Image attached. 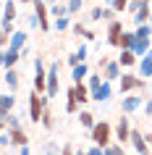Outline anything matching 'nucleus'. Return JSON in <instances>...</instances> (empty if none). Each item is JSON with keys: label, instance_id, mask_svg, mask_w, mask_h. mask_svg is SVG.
I'll list each match as a JSON object with an SVG mask.
<instances>
[{"label": "nucleus", "instance_id": "21", "mask_svg": "<svg viewBox=\"0 0 152 155\" xmlns=\"http://www.w3.org/2000/svg\"><path fill=\"white\" fill-rule=\"evenodd\" d=\"M118 61H121V66H123V68H131V66H139V55H136L134 50H121Z\"/></svg>", "mask_w": 152, "mask_h": 155}, {"label": "nucleus", "instance_id": "30", "mask_svg": "<svg viewBox=\"0 0 152 155\" xmlns=\"http://www.w3.org/2000/svg\"><path fill=\"white\" fill-rule=\"evenodd\" d=\"M71 18L68 16H58L55 21H53V29H55V32H66V29H71Z\"/></svg>", "mask_w": 152, "mask_h": 155}, {"label": "nucleus", "instance_id": "42", "mask_svg": "<svg viewBox=\"0 0 152 155\" xmlns=\"http://www.w3.org/2000/svg\"><path fill=\"white\" fill-rule=\"evenodd\" d=\"M142 110H144V116H150V118H152V97H150V100H144Z\"/></svg>", "mask_w": 152, "mask_h": 155}, {"label": "nucleus", "instance_id": "11", "mask_svg": "<svg viewBox=\"0 0 152 155\" xmlns=\"http://www.w3.org/2000/svg\"><path fill=\"white\" fill-rule=\"evenodd\" d=\"M79 110H81V103L76 100V87H68L66 90V113L68 116H79Z\"/></svg>", "mask_w": 152, "mask_h": 155}, {"label": "nucleus", "instance_id": "35", "mask_svg": "<svg viewBox=\"0 0 152 155\" xmlns=\"http://www.w3.org/2000/svg\"><path fill=\"white\" fill-rule=\"evenodd\" d=\"M128 3H131V0H113V8H115V13H123V11L128 8Z\"/></svg>", "mask_w": 152, "mask_h": 155}, {"label": "nucleus", "instance_id": "28", "mask_svg": "<svg viewBox=\"0 0 152 155\" xmlns=\"http://www.w3.org/2000/svg\"><path fill=\"white\" fill-rule=\"evenodd\" d=\"M50 13H53V16H71V13H68V3H63V0H58L55 5H50Z\"/></svg>", "mask_w": 152, "mask_h": 155}, {"label": "nucleus", "instance_id": "8", "mask_svg": "<svg viewBox=\"0 0 152 155\" xmlns=\"http://www.w3.org/2000/svg\"><path fill=\"white\" fill-rule=\"evenodd\" d=\"M92 100H95V103H100V105H102V103H110V100H113V82H108V79H105L97 90H92Z\"/></svg>", "mask_w": 152, "mask_h": 155}, {"label": "nucleus", "instance_id": "10", "mask_svg": "<svg viewBox=\"0 0 152 155\" xmlns=\"http://www.w3.org/2000/svg\"><path fill=\"white\" fill-rule=\"evenodd\" d=\"M18 61H21V53L13 48H3V53H0V63H3V68H16Z\"/></svg>", "mask_w": 152, "mask_h": 155}, {"label": "nucleus", "instance_id": "31", "mask_svg": "<svg viewBox=\"0 0 152 155\" xmlns=\"http://www.w3.org/2000/svg\"><path fill=\"white\" fill-rule=\"evenodd\" d=\"M105 155H126V150H123V145L115 139V142H110V145L105 147Z\"/></svg>", "mask_w": 152, "mask_h": 155}, {"label": "nucleus", "instance_id": "14", "mask_svg": "<svg viewBox=\"0 0 152 155\" xmlns=\"http://www.w3.org/2000/svg\"><path fill=\"white\" fill-rule=\"evenodd\" d=\"M3 84H5L11 92H16L18 87H21V76H18V68H5V74H3Z\"/></svg>", "mask_w": 152, "mask_h": 155}, {"label": "nucleus", "instance_id": "33", "mask_svg": "<svg viewBox=\"0 0 152 155\" xmlns=\"http://www.w3.org/2000/svg\"><path fill=\"white\" fill-rule=\"evenodd\" d=\"M66 3H68V13L71 16L81 13V8H84V0H66Z\"/></svg>", "mask_w": 152, "mask_h": 155}, {"label": "nucleus", "instance_id": "15", "mask_svg": "<svg viewBox=\"0 0 152 155\" xmlns=\"http://www.w3.org/2000/svg\"><path fill=\"white\" fill-rule=\"evenodd\" d=\"M113 13H115V8H110V5H102V8H100V5H97V8H92V13H89V18H92V21H113Z\"/></svg>", "mask_w": 152, "mask_h": 155}, {"label": "nucleus", "instance_id": "5", "mask_svg": "<svg viewBox=\"0 0 152 155\" xmlns=\"http://www.w3.org/2000/svg\"><path fill=\"white\" fill-rule=\"evenodd\" d=\"M131 121H128V113H121V121L115 124V139H118L121 145H126L131 142Z\"/></svg>", "mask_w": 152, "mask_h": 155}, {"label": "nucleus", "instance_id": "26", "mask_svg": "<svg viewBox=\"0 0 152 155\" xmlns=\"http://www.w3.org/2000/svg\"><path fill=\"white\" fill-rule=\"evenodd\" d=\"M76 118H79V124H81V129H89V131H92V129H95V116H92V113H89V110H79V116H76Z\"/></svg>", "mask_w": 152, "mask_h": 155}, {"label": "nucleus", "instance_id": "46", "mask_svg": "<svg viewBox=\"0 0 152 155\" xmlns=\"http://www.w3.org/2000/svg\"><path fill=\"white\" fill-rule=\"evenodd\" d=\"M76 155H89V153H87V150H76Z\"/></svg>", "mask_w": 152, "mask_h": 155}, {"label": "nucleus", "instance_id": "6", "mask_svg": "<svg viewBox=\"0 0 152 155\" xmlns=\"http://www.w3.org/2000/svg\"><path fill=\"white\" fill-rule=\"evenodd\" d=\"M144 105V100L136 95V92H128V95H123V100H121V113H136L139 108Z\"/></svg>", "mask_w": 152, "mask_h": 155}, {"label": "nucleus", "instance_id": "45", "mask_svg": "<svg viewBox=\"0 0 152 155\" xmlns=\"http://www.w3.org/2000/svg\"><path fill=\"white\" fill-rule=\"evenodd\" d=\"M108 61H110V55H102L100 61H97V66H100V68H105V66H108Z\"/></svg>", "mask_w": 152, "mask_h": 155}, {"label": "nucleus", "instance_id": "40", "mask_svg": "<svg viewBox=\"0 0 152 155\" xmlns=\"http://www.w3.org/2000/svg\"><path fill=\"white\" fill-rule=\"evenodd\" d=\"M26 24L32 26V29H40V16H37V13H34V16H29V18H26Z\"/></svg>", "mask_w": 152, "mask_h": 155}, {"label": "nucleus", "instance_id": "1", "mask_svg": "<svg viewBox=\"0 0 152 155\" xmlns=\"http://www.w3.org/2000/svg\"><path fill=\"white\" fill-rule=\"evenodd\" d=\"M89 137H92V142L100 147H108L113 142V137H115V129H113L108 121H97L95 124V129L89 131Z\"/></svg>", "mask_w": 152, "mask_h": 155}, {"label": "nucleus", "instance_id": "12", "mask_svg": "<svg viewBox=\"0 0 152 155\" xmlns=\"http://www.w3.org/2000/svg\"><path fill=\"white\" fill-rule=\"evenodd\" d=\"M131 21H134L136 26H139V24H150V21H152V3H150V0H142V8L131 16Z\"/></svg>", "mask_w": 152, "mask_h": 155}, {"label": "nucleus", "instance_id": "19", "mask_svg": "<svg viewBox=\"0 0 152 155\" xmlns=\"http://www.w3.org/2000/svg\"><path fill=\"white\" fill-rule=\"evenodd\" d=\"M139 76H144V79H152V50L147 53V55L139 58Z\"/></svg>", "mask_w": 152, "mask_h": 155}, {"label": "nucleus", "instance_id": "24", "mask_svg": "<svg viewBox=\"0 0 152 155\" xmlns=\"http://www.w3.org/2000/svg\"><path fill=\"white\" fill-rule=\"evenodd\" d=\"M0 118H3V126H5V129H18V126H21V113H5V116H0Z\"/></svg>", "mask_w": 152, "mask_h": 155}, {"label": "nucleus", "instance_id": "49", "mask_svg": "<svg viewBox=\"0 0 152 155\" xmlns=\"http://www.w3.org/2000/svg\"><path fill=\"white\" fill-rule=\"evenodd\" d=\"M150 26H152V21H150Z\"/></svg>", "mask_w": 152, "mask_h": 155}, {"label": "nucleus", "instance_id": "27", "mask_svg": "<svg viewBox=\"0 0 152 155\" xmlns=\"http://www.w3.org/2000/svg\"><path fill=\"white\" fill-rule=\"evenodd\" d=\"M11 139H13V145L21 147V145H29V137H26L24 126H18V129H11Z\"/></svg>", "mask_w": 152, "mask_h": 155}, {"label": "nucleus", "instance_id": "23", "mask_svg": "<svg viewBox=\"0 0 152 155\" xmlns=\"http://www.w3.org/2000/svg\"><path fill=\"white\" fill-rule=\"evenodd\" d=\"M73 87H76V100H79L81 105L92 100V90H89V84H87V82H79V84H73Z\"/></svg>", "mask_w": 152, "mask_h": 155}, {"label": "nucleus", "instance_id": "36", "mask_svg": "<svg viewBox=\"0 0 152 155\" xmlns=\"http://www.w3.org/2000/svg\"><path fill=\"white\" fill-rule=\"evenodd\" d=\"M76 55H79L81 61H87V55H89V48H87V42H84V45H79V48H76Z\"/></svg>", "mask_w": 152, "mask_h": 155}, {"label": "nucleus", "instance_id": "32", "mask_svg": "<svg viewBox=\"0 0 152 155\" xmlns=\"http://www.w3.org/2000/svg\"><path fill=\"white\" fill-rule=\"evenodd\" d=\"M102 82H105V76H102V74H89V79H87L89 90H97V87H100Z\"/></svg>", "mask_w": 152, "mask_h": 155}, {"label": "nucleus", "instance_id": "20", "mask_svg": "<svg viewBox=\"0 0 152 155\" xmlns=\"http://www.w3.org/2000/svg\"><path fill=\"white\" fill-rule=\"evenodd\" d=\"M16 18H18L16 0H5V3H3V21H16Z\"/></svg>", "mask_w": 152, "mask_h": 155}, {"label": "nucleus", "instance_id": "39", "mask_svg": "<svg viewBox=\"0 0 152 155\" xmlns=\"http://www.w3.org/2000/svg\"><path fill=\"white\" fill-rule=\"evenodd\" d=\"M87 153H89V155H105V147H100V145H95V142H92V147H89Z\"/></svg>", "mask_w": 152, "mask_h": 155}, {"label": "nucleus", "instance_id": "34", "mask_svg": "<svg viewBox=\"0 0 152 155\" xmlns=\"http://www.w3.org/2000/svg\"><path fill=\"white\" fill-rule=\"evenodd\" d=\"M42 155H60V147H58V142H47Z\"/></svg>", "mask_w": 152, "mask_h": 155}, {"label": "nucleus", "instance_id": "3", "mask_svg": "<svg viewBox=\"0 0 152 155\" xmlns=\"http://www.w3.org/2000/svg\"><path fill=\"white\" fill-rule=\"evenodd\" d=\"M118 84H121V95H128V92H142L144 87H147V79H144V76H136V74L123 71V76L118 79Z\"/></svg>", "mask_w": 152, "mask_h": 155}, {"label": "nucleus", "instance_id": "22", "mask_svg": "<svg viewBox=\"0 0 152 155\" xmlns=\"http://www.w3.org/2000/svg\"><path fill=\"white\" fill-rule=\"evenodd\" d=\"M13 108H16V97H13V92H5V95L0 97V116L13 113Z\"/></svg>", "mask_w": 152, "mask_h": 155}, {"label": "nucleus", "instance_id": "7", "mask_svg": "<svg viewBox=\"0 0 152 155\" xmlns=\"http://www.w3.org/2000/svg\"><path fill=\"white\" fill-rule=\"evenodd\" d=\"M123 32H126V26H123V21H121V18H113V21H108V45L118 48L121 34H123Z\"/></svg>", "mask_w": 152, "mask_h": 155}, {"label": "nucleus", "instance_id": "48", "mask_svg": "<svg viewBox=\"0 0 152 155\" xmlns=\"http://www.w3.org/2000/svg\"><path fill=\"white\" fill-rule=\"evenodd\" d=\"M18 3H34V0H18Z\"/></svg>", "mask_w": 152, "mask_h": 155}, {"label": "nucleus", "instance_id": "17", "mask_svg": "<svg viewBox=\"0 0 152 155\" xmlns=\"http://www.w3.org/2000/svg\"><path fill=\"white\" fill-rule=\"evenodd\" d=\"M71 79H73V84H79V82H87V79H89V66H87V61L71 68Z\"/></svg>", "mask_w": 152, "mask_h": 155}, {"label": "nucleus", "instance_id": "25", "mask_svg": "<svg viewBox=\"0 0 152 155\" xmlns=\"http://www.w3.org/2000/svg\"><path fill=\"white\" fill-rule=\"evenodd\" d=\"M134 42H136V32H123L121 34V42H118V48L121 50H134Z\"/></svg>", "mask_w": 152, "mask_h": 155}, {"label": "nucleus", "instance_id": "37", "mask_svg": "<svg viewBox=\"0 0 152 155\" xmlns=\"http://www.w3.org/2000/svg\"><path fill=\"white\" fill-rule=\"evenodd\" d=\"M66 63H68V66H71V68H73V66H79V63H84V61H81V58L76 55V53H71V55L66 58Z\"/></svg>", "mask_w": 152, "mask_h": 155}, {"label": "nucleus", "instance_id": "2", "mask_svg": "<svg viewBox=\"0 0 152 155\" xmlns=\"http://www.w3.org/2000/svg\"><path fill=\"white\" fill-rule=\"evenodd\" d=\"M47 95H40L37 90H32V95H29V118H32V124H37L40 126L42 121V113H45V108H47Z\"/></svg>", "mask_w": 152, "mask_h": 155}, {"label": "nucleus", "instance_id": "38", "mask_svg": "<svg viewBox=\"0 0 152 155\" xmlns=\"http://www.w3.org/2000/svg\"><path fill=\"white\" fill-rule=\"evenodd\" d=\"M71 32H73V34H79V37H81V34L87 32V26L81 24V21H76V24H73V26H71Z\"/></svg>", "mask_w": 152, "mask_h": 155}, {"label": "nucleus", "instance_id": "47", "mask_svg": "<svg viewBox=\"0 0 152 155\" xmlns=\"http://www.w3.org/2000/svg\"><path fill=\"white\" fill-rule=\"evenodd\" d=\"M45 3H47V5H55V3H58V0H45Z\"/></svg>", "mask_w": 152, "mask_h": 155}, {"label": "nucleus", "instance_id": "16", "mask_svg": "<svg viewBox=\"0 0 152 155\" xmlns=\"http://www.w3.org/2000/svg\"><path fill=\"white\" fill-rule=\"evenodd\" d=\"M26 42H29V34H26L24 29H16V32H13V37H11V42H8V48H13V50H18V53H21V50L26 48Z\"/></svg>", "mask_w": 152, "mask_h": 155}, {"label": "nucleus", "instance_id": "9", "mask_svg": "<svg viewBox=\"0 0 152 155\" xmlns=\"http://www.w3.org/2000/svg\"><path fill=\"white\" fill-rule=\"evenodd\" d=\"M102 76L108 82H118L121 76H123V66H121L118 58H110V61H108V66L102 68Z\"/></svg>", "mask_w": 152, "mask_h": 155}, {"label": "nucleus", "instance_id": "41", "mask_svg": "<svg viewBox=\"0 0 152 155\" xmlns=\"http://www.w3.org/2000/svg\"><path fill=\"white\" fill-rule=\"evenodd\" d=\"M81 37H84V42H95V40H97V34H95V29H87V32L81 34Z\"/></svg>", "mask_w": 152, "mask_h": 155}, {"label": "nucleus", "instance_id": "13", "mask_svg": "<svg viewBox=\"0 0 152 155\" xmlns=\"http://www.w3.org/2000/svg\"><path fill=\"white\" fill-rule=\"evenodd\" d=\"M131 145H134V150L139 155H150V145H147V137H144L139 129L131 131Z\"/></svg>", "mask_w": 152, "mask_h": 155}, {"label": "nucleus", "instance_id": "18", "mask_svg": "<svg viewBox=\"0 0 152 155\" xmlns=\"http://www.w3.org/2000/svg\"><path fill=\"white\" fill-rule=\"evenodd\" d=\"M150 50H152V37H139V34H136V42H134V53H136L139 58H142V55H147Z\"/></svg>", "mask_w": 152, "mask_h": 155}, {"label": "nucleus", "instance_id": "4", "mask_svg": "<svg viewBox=\"0 0 152 155\" xmlns=\"http://www.w3.org/2000/svg\"><path fill=\"white\" fill-rule=\"evenodd\" d=\"M58 92H60V63H50L47 66V97H58Z\"/></svg>", "mask_w": 152, "mask_h": 155}, {"label": "nucleus", "instance_id": "44", "mask_svg": "<svg viewBox=\"0 0 152 155\" xmlns=\"http://www.w3.org/2000/svg\"><path fill=\"white\" fill-rule=\"evenodd\" d=\"M18 155H32V147H29V145H21V147H18Z\"/></svg>", "mask_w": 152, "mask_h": 155}, {"label": "nucleus", "instance_id": "43", "mask_svg": "<svg viewBox=\"0 0 152 155\" xmlns=\"http://www.w3.org/2000/svg\"><path fill=\"white\" fill-rule=\"evenodd\" d=\"M60 155H76L73 145H63V147H60Z\"/></svg>", "mask_w": 152, "mask_h": 155}, {"label": "nucleus", "instance_id": "29", "mask_svg": "<svg viewBox=\"0 0 152 155\" xmlns=\"http://www.w3.org/2000/svg\"><path fill=\"white\" fill-rule=\"evenodd\" d=\"M40 124H42V129H47V131L53 129V126H55V116H53V110H50V105L45 108V113H42V121H40Z\"/></svg>", "mask_w": 152, "mask_h": 155}]
</instances>
